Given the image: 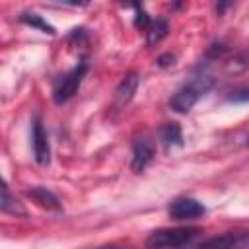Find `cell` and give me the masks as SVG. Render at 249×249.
I'll list each match as a JSON object with an SVG mask.
<instances>
[{"instance_id":"cell-18","label":"cell","mask_w":249,"mask_h":249,"mask_svg":"<svg viewBox=\"0 0 249 249\" xmlns=\"http://www.w3.org/2000/svg\"><path fill=\"white\" fill-rule=\"evenodd\" d=\"M247 144H249V140H247Z\"/></svg>"},{"instance_id":"cell-4","label":"cell","mask_w":249,"mask_h":249,"mask_svg":"<svg viewBox=\"0 0 249 249\" xmlns=\"http://www.w3.org/2000/svg\"><path fill=\"white\" fill-rule=\"evenodd\" d=\"M206 208L202 202H198L196 198H191V196H181V198H175L169 208H167V214L171 220H177V222H183V220H195V218H200L204 216Z\"/></svg>"},{"instance_id":"cell-13","label":"cell","mask_w":249,"mask_h":249,"mask_svg":"<svg viewBox=\"0 0 249 249\" xmlns=\"http://www.w3.org/2000/svg\"><path fill=\"white\" fill-rule=\"evenodd\" d=\"M19 19H21L23 23L31 25V27H37V29H41L43 33L54 35V27H53L51 23H47V21H45L41 16H37V14H29V12H25V14H21V16H19Z\"/></svg>"},{"instance_id":"cell-1","label":"cell","mask_w":249,"mask_h":249,"mask_svg":"<svg viewBox=\"0 0 249 249\" xmlns=\"http://www.w3.org/2000/svg\"><path fill=\"white\" fill-rule=\"evenodd\" d=\"M200 233V228H160L146 237L148 249H177L193 241Z\"/></svg>"},{"instance_id":"cell-12","label":"cell","mask_w":249,"mask_h":249,"mask_svg":"<svg viewBox=\"0 0 249 249\" xmlns=\"http://www.w3.org/2000/svg\"><path fill=\"white\" fill-rule=\"evenodd\" d=\"M0 210L6 214H14V216H25V208L19 204L18 198H14L8 191V185L2 187V200H0Z\"/></svg>"},{"instance_id":"cell-2","label":"cell","mask_w":249,"mask_h":249,"mask_svg":"<svg viewBox=\"0 0 249 249\" xmlns=\"http://www.w3.org/2000/svg\"><path fill=\"white\" fill-rule=\"evenodd\" d=\"M214 86V80L210 76H196L193 78L189 84H185L181 89H177L171 99H169V105L173 111L177 113H189L195 103Z\"/></svg>"},{"instance_id":"cell-17","label":"cell","mask_w":249,"mask_h":249,"mask_svg":"<svg viewBox=\"0 0 249 249\" xmlns=\"http://www.w3.org/2000/svg\"><path fill=\"white\" fill-rule=\"evenodd\" d=\"M97 249H126V247H115V245H109V247H97Z\"/></svg>"},{"instance_id":"cell-8","label":"cell","mask_w":249,"mask_h":249,"mask_svg":"<svg viewBox=\"0 0 249 249\" xmlns=\"http://www.w3.org/2000/svg\"><path fill=\"white\" fill-rule=\"evenodd\" d=\"M138 84H140L138 74H136V72H128V74L119 82V86H117V89H115V101H117V105H126V103L134 97V93H136V89H138Z\"/></svg>"},{"instance_id":"cell-15","label":"cell","mask_w":249,"mask_h":249,"mask_svg":"<svg viewBox=\"0 0 249 249\" xmlns=\"http://www.w3.org/2000/svg\"><path fill=\"white\" fill-rule=\"evenodd\" d=\"M134 23H136V27L148 29V27H150V23H152V19L148 18V14H146L142 8H136V18H134Z\"/></svg>"},{"instance_id":"cell-5","label":"cell","mask_w":249,"mask_h":249,"mask_svg":"<svg viewBox=\"0 0 249 249\" xmlns=\"http://www.w3.org/2000/svg\"><path fill=\"white\" fill-rule=\"evenodd\" d=\"M31 142H33V158L39 165H47L51 161V144H49V134L43 126V121L39 117L33 119V128H31Z\"/></svg>"},{"instance_id":"cell-16","label":"cell","mask_w":249,"mask_h":249,"mask_svg":"<svg viewBox=\"0 0 249 249\" xmlns=\"http://www.w3.org/2000/svg\"><path fill=\"white\" fill-rule=\"evenodd\" d=\"M173 54H169V53H165V54H161L160 58H158V64L160 66H169V64H173Z\"/></svg>"},{"instance_id":"cell-6","label":"cell","mask_w":249,"mask_h":249,"mask_svg":"<svg viewBox=\"0 0 249 249\" xmlns=\"http://www.w3.org/2000/svg\"><path fill=\"white\" fill-rule=\"evenodd\" d=\"M245 241H249V235L239 233V231H228L222 235H214L200 243L198 249H239Z\"/></svg>"},{"instance_id":"cell-3","label":"cell","mask_w":249,"mask_h":249,"mask_svg":"<svg viewBox=\"0 0 249 249\" xmlns=\"http://www.w3.org/2000/svg\"><path fill=\"white\" fill-rule=\"evenodd\" d=\"M86 72H88V62H80V64L74 66L70 72H66V74L56 82V86H54V89H53V99H54V103L60 105V103L68 101V99L78 91V88H80V84H82Z\"/></svg>"},{"instance_id":"cell-10","label":"cell","mask_w":249,"mask_h":249,"mask_svg":"<svg viewBox=\"0 0 249 249\" xmlns=\"http://www.w3.org/2000/svg\"><path fill=\"white\" fill-rule=\"evenodd\" d=\"M158 136L165 148L183 146V132H181V126L177 123H163L158 130Z\"/></svg>"},{"instance_id":"cell-11","label":"cell","mask_w":249,"mask_h":249,"mask_svg":"<svg viewBox=\"0 0 249 249\" xmlns=\"http://www.w3.org/2000/svg\"><path fill=\"white\" fill-rule=\"evenodd\" d=\"M165 35H167V21L161 19V18L152 19L150 27L146 29V43H148V47L158 45Z\"/></svg>"},{"instance_id":"cell-14","label":"cell","mask_w":249,"mask_h":249,"mask_svg":"<svg viewBox=\"0 0 249 249\" xmlns=\"http://www.w3.org/2000/svg\"><path fill=\"white\" fill-rule=\"evenodd\" d=\"M228 101H230V103H245V101H249V88L231 91V93L228 95Z\"/></svg>"},{"instance_id":"cell-9","label":"cell","mask_w":249,"mask_h":249,"mask_svg":"<svg viewBox=\"0 0 249 249\" xmlns=\"http://www.w3.org/2000/svg\"><path fill=\"white\" fill-rule=\"evenodd\" d=\"M27 196L35 204H39L41 208H47V210H58L60 208V200L49 189H45V187H31L27 191Z\"/></svg>"},{"instance_id":"cell-7","label":"cell","mask_w":249,"mask_h":249,"mask_svg":"<svg viewBox=\"0 0 249 249\" xmlns=\"http://www.w3.org/2000/svg\"><path fill=\"white\" fill-rule=\"evenodd\" d=\"M154 160V144L148 138H136L132 142V163L130 167L140 173L146 169V165Z\"/></svg>"}]
</instances>
